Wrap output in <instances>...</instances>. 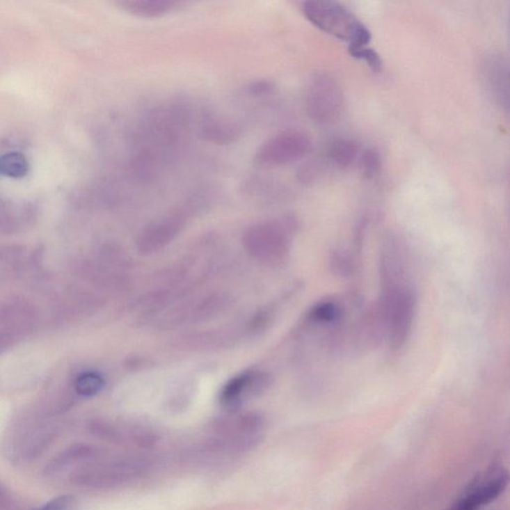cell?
<instances>
[{
	"instance_id": "obj_1",
	"label": "cell",
	"mask_w": 510,
	"mask_h": 510,
	"mask_svg": "<svg viewBox=\"0 0 510 510\" xmlns=\"http://www.w3.org/2000/svg\"><path fill=\"white\" fill-rule=\"evenodd\" d=\"M297 226L298 221L293 216L255 223L242 234V244L249 256L258 262L279 264L287 257Z\"/></svg>"
},
{
	"instance_id": "obj_2",
	"label": "cell",
	"mask_w": 510,
	"mask_h": 510,
	"mask_svg": "<svg viewBox=\"0 0 510 510\" xmlns=\"http://www.w3.org/2000/svg\"><path fill=\"white\" fill-rule=\"evenodd\" d=\"M304 15L317 29L349 43V47L370 43V30L350 9L338 2L310 0L302 6Z\"/></svg>"
},
{
	"instance_id": "obj_3",
	"label": "cell",
	"mask_w": 510,
	"mask_h": 510,
	"mask_svg": "<svg viewBox=\"0 0 510 510\" xmlns=\"http://www.w3.org/2000/svg\"><path fill=\"white\" fill-rule=\"evenodd\" d=\"M385 289L383 295V324L386 328L390 343L395 348L401 347L408 338L414 322L415 296L412 288L396 280L393 272L384 269Z\"/></svg>"
},
{
	"instance_id": "obj_4",
	"label": "cell",
	"mask_w": 510,
	"mask_h": 510,
	"mask_svg": "<svg viewBox=\"0 0 510 510\" xmlns=\"http://www.w3.org/2000/svg\"><path fill=\"white\" fill-rule=\"evenodd\" d=\"M265 420L255 412H230L214 424L209 447L216 452H244L260 444Z\"/></svg>"
},
{
	"instance_id": "obj_5",
	"label": "cell",
	"mask_w": 510,
	"mask_h": 510,
	"mask_svg": "<svg viewBox=\"0 0 510 510\" xmlns=\"http://www.w3.org/2000/svg\"><path fill=\"white\" fill-rule=\"evenodd\" d=\"M149 468V461L140 458H125L89 465L87 463L86 465L76 468L70 479L81 488L110 491L140 479Z\"/></svg>"
},
{
	"instance_id": "obj_6",
	"label": "cell",
	"mask_w": 510,
	"mask_h": 510,
	"mask_svg": "<svg viewBox=\"0 0 510 510\" xmlns=\"http://www.w3.org/2000/svg\"><path fill=\"white\" fill-rule=\"evenodd\" d=\"M232 303L230 295L214 292L181 304H173L149 319L158 322L161 328H175L184 325L198 324L218 317Z\"/></svg>"
},
{
	"instance_id": "obj_7",
	"label": "cell",
	"mask_w": 510,
	"mask_h": 510,
	"mask_svg": "<svg viewBox=\"0 0 510 510\" xmlns=\"http://www.w3.org/2000/svg\"><path fill=\"white\" fill-rule=\"evenodd\" d=\"M309 117L319 125L335 123L344 110V94L338 81L326 73H319L310 81L306 94Z\"/></svg>"
},
{
	"instance_id": "obj_8",
	"label": "cell",
	"mask_w": 510,
	"mask_h": 510,
	"mask_svg": "<svg viewBox=\"0 0 510 510\" xmlns=\"http://www.w3.org/2000/svg\"><path fill=\"white\" fill-rule=\"evenodd\" d=\"M312 142L304 132H281L265 141L256 152L255 161L262 167H280L305 158L310 153Z\"/></svg>"
},
{
	"instance_id": "obj_9",
	"label": "cell",
	"mask_w": 510,
	"mask_h": 510,
	"mask_svg": "<svg viewBox=\"0 0 510 510\" xmlns=\"http://www.w3.org/2000/svg\"><path fill=\"white\" fill-rule=\"evenodd\" d=\"M509 474L502 468H493L477 475L452 503L449 510H479L495 500L509 486Z\"/></svg>"
},
{
	"instance_id": "obj_10",
	"label": "cell",
	"mask_w": 510,
	"mask_h": 510,
	"mask_svg": "<svg viewBox=\"0 0 510 510\" xmlns=\"http://www.w3.org/2000/svg\"><path fill=\"white\" fill-rule=\"evenodd\" d=\"M186 225V214L182 209L156 219L138 234L136 241L138 253L144 255L158 253L174 241Z\"/></svg>"
},
{
	"instance_id": "obj_11",
	"label": "cell",
	"mask_w": 510,
	"mask_h": 510,
	"mask_svg": "<svg viewBox=\"0 0 510 510\" xmlns=\"http://www.w3.org/2000/svg\"><path fill=\"white\" fill-rule=\"evenodd\" d=\"M272 384V377L264 371H248L228 381L219 395L221 406L235 412L244 401L264 394Z\"/></svg>"
},
{
	"instance_id": "obj_12",
	"label": "cell",
	"mask_w": 510,
	"mask_h": 510,
	"mask_svg": "<svg viewBox=\"0 0 510 510\" xmlns=\"http://www.w3.org/2000/svg\"><path fill=\"white\" fill-rule=\"evenodd\" d=\"M479 74L482 87L496 105L502 109L509 108V61L500 54L486 55L479 64Z\"/></svg>"
},
{
	"instance_id": "obj_13",
	"label": "cell",
	"mask_w": 510,
	"mask_h": 510,
	"mask_svg": "<svg viewBox=\"0 0 510 510\" xmlns=\"http://www.w3.org/2000/svg\"><path fill=\"white\" fill-rule=\"evenodd\" d=\"M91 431L97 437L115 445H135L138 447H152L157 443V437L148 429L138 426H121L111 422L94 421Z\"/></svg>"
},
{
	"instance_id": "obj_14",
	"label": "cell",
	"mask_w": 510,
	"mask_h": 510,
	"mask_svg": "<svg viewBox=\"0 0 510 510\" xmlns=\"http://www.w3.org/2000/svg\"><path fill=\"white\" fill-rule=\"evenodd\" d=\"M239 340L237 331L232 330H209L184 336L180 340L181 349L189 351H212L223 349L234 345Z\"/></svg>"
},
{
	"instance_id": "obj_15",
	"label": "cell",
	"mask_w": 510,
	"mask_h": 510,
	"mask_svg": "<svg viewBox=\"0 0 510 510\" xmlns=\"http://www.w3.org/2000/svg\"><path fill=\"white\" fill-rule=\"evenodd\" d=\"M117 4L132 15L157 18L174 13L184 3L172 0H124L117 2Z\"/></svg>"
},
{
	"instance_id": "obj_16",
	"label": "cell",
	"mask_w": 510,
	"mask_h": 510,
	"mask_svg": "<svg viewBox=\"0 0 510 510\" xmlns=\"http://www.w3.org/2000/svg\"><path fill=\"white\" fill-rule=\"evenodd\" d=\"M100 454V451L92 445L79 444L69 447L65 452L56 456L48 465L46 472L48 475H57L63 472L67 468L76 463H86L93 461Z\"/></svg>"
},
{
	"instance_id": "obj_17",
	"label": "cell",
	"mask_w": 510,
	"mask_h": 510,
	"mask_svg": "<svg viewBox=\"0 0 510 510\" xmlns=\"http://www.w3.org/2000/svg\"><path fill=\"white\" fill-rule=\"evenodd\" d=\"M200 135L207 142L216 145H230L241 137V130L239 125L228 120H207L202 127Z\"/></svg>"
},
{
	"instance_id": "obj_18",
	"label": "cell",
	"mask_w": 510,
	"mask_h": 510,
	"mask_svg": "<svg viewBox=\"0 0 510 510\" xmlns=\"http://www.w3.org/2000/svg\"><path fill=\"white\" fill-rule=\"evenodd\" d=\"M360 154V147L352 138H337L329 147L330 160L339 168H348Z\"/></svg>"
},
{
	"instance_id": "obj_19",
	"label": "cell",
	"mask_w": 510,
	"mask_h": 510,
	"mask_svg": "<svg viewBox=\"0 0 510 510\" xmlns=\"http://www.w3.org/2000/svg\"><path fill=\"white\" fill-rule=\"evenodd\" d=\"M29 161L19 152H8L0 154V175L11 179H22L29 175Z\"/></svg>"
},
{
	"instance_id": "obj_20",
	"label": "cell",
	"mask_w": 510,
	"mask_h": 510,
	"mask_svg": "<svg viewBox=\"0 0 510 510\" xmlns=\"http://www.w3.org/2000/svg\"><path fill=\"white\" fill-rule=\"evenodd\" d=\"M343 311L338 304L332 301L321 302L311 309L310 319L320 324H330L336 323L342 317Z\"/></svg>"
},
{
	"instance_id": "obj_21",
	"label": "cell",
	"mask_w": 510,
	"mask_h": 510,
	"mask_svg": "<svg viewBox=\"0 0 510 510\" xmlns=\"http://www.w3.org/2000/svg\"><path fill=\"white\" fill-rule=\"evenodd\" d=\"M20 211L15 205L0 197V232L15 230L19 219Z\"/></svg>"
},
{
	"instance_id": "obj_22",
	"label": "cell",
	"mask_w": 510,
	"mask_h": 510,
	"mask_svg": "<svg viewBox=\"0 0 510 510\" xmlns=\"http://www.w3.org/2000/svg\"><path fill=\"white\" fill-rule=\"evenodd\" d=\"M104 387V380L99 374L88 372L81 375L76 383L78 393L85 397L95 396Z\"/></svg>"
},
{
	"instance_id": "obj_23",
	"label": "cell",
	"mask_w": 510,
	"mask_h": 510,
	"mask_svg": "<svg viewBox=\"0 0 510 510\" xmlns=\"http://www.w3.org/2000/svg\"><path fill=\"white\" fill-rule=\"evenodd\" d=\"M362 174L367 179H373L379 174L382 168V159L377 150L368 149L360 156Z\"/></svg>"
},
{
	"instance_id": "obj_24",
	"label": "cell",
	"mask_w": 510,
	"mask_h": 510,
	"mask_svg": "<svg viewBox=\"0 0 510 510\" xmlns=\"http://www.w3.org/2000/svg\"><path fill=\"white\" fill-rule=\"evenodd\" d=\"M349 53L351 56L354 57V58L366 62L373 72H380L382 70L383 61L380 55L372 48L369 47L368 45L349 47Z\"/></svg>"
},
{
	"instance_id": "obj_25",
	"label": "cell",
	"mask_w": 510,
	"mask_h": 510,
	"mask_svg": "<svg viewBox=\"0 0 510 510\" xmlns=\"http://www.w3.org/2000/svg\"><path fill=\"white\" fill-rule=\"evenodd\" d=\"M74 509H75V500L73 496L62 495L50 500L42 507L32 510H74Z\"/></svg>"
},
{
	"instance_id": "obj_26",
	"label": "cell",
	"mask_w": 510,
	"mask_h": 510,
	"mask_svg": "<svg viewBox=\"0 0 510 510\" xmlns=\"http://www.w3.org/2000/svg\"><path fill=\"white\" fill-rule=\"evenodd\" d=\"M273 88V83L270 82V81L258 80L249 84L246 87V92L249 95H264V94H269V92H271Z\"/></svg>"
}]
</instances>
